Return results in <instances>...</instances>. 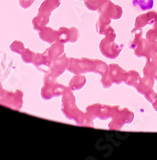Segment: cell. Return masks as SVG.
<instances>
[{
    "mask_svg": "<svg viewBox=\"0 0 157 160\" xmlns=\"http://www.w3.org/2000/svg\"><path fill=\"white\" fill-rule=\"evenodd\" d=\"M150 47H151V43L142 38L140 42L137 44L136 48L134 49V54L138 58H142V57L147 58L150 51Z\"/></svg>",
    "mask_w": 157,
    "mask_h": 160,
    "instance_id": "obj_13",
    "label": "cell"
},
{
    "mask_svg": "<svg viewBox=\"0 0 157 160\" xmlns=\"http://www.w3.org/2000/svg\"><path fill=\"white\" fill-rule=\"evenodd\" d=\"M101 82H102V84H103V86L105 87V88H108V87H110L113 84V81H112L109 73H108V71L106 72L105 75L102 76Z\"/></svg>",
    "mask_w": 157,
    "mask_h": 160,
    "instance_id": "obj_25",
    "label": "cell"
},
{
    "mask_svg": "<svg viewBox=\"0 0 157 160\" xmlns=\"http://www.w3.org/2000/svg\"><path fill=\"white\" fill-rule=\"evenodd\" d=\"M68 65H69V59L64 54H62V56H60L58 59H56L53 62L51 67V75L55 78L61 76L67 69Z\"/></svg>",
    "mask_w": 157,
    "mask_h": 160,
    "instance_id": "obj_10",
    "label": "cell"
},
{
    "mask_svg": "<svg viewBox=\"0 0 157 160\" xmlns=\"http://www.w3.org/2000/svg\"><path fill=\"white\" fill-rule=\"evenodd\" d=\"M67 69L75 75L92 72V73H97L103 76L108 71V65L100 60H91L86 58H81V59L71 58L69 59V65Z\"/></svg>",
    "mask_w": 157,
    "mask_h": 160,
    "instance_id": "obj_1",
    "label": "cell"
},
{
    "mask_svg": "<svg viewBox=\"0 0 157 160\" xmlns=\"http://www.w3.org/2000/svg\"><path fill=\"white\" fill-rule=\"evenodd\" d=\"M116 33L112 27H108L105 33V38L100 43V51L107 59L115 60L122 52V46L115 43Z\"/></svg>",
    "mask_w": 157,
    "mask_h": 160,
    "instance_id": "obj_3",
    "label": "cell"
},
{
    "mask_svg": "<svg viewBox=\"0 0 157 160\" xmlns=\"http://www.w3.org/2000/svg\"><path fill=\"white\" fill-rule=\"evenodd\" d=\"M85 82H86V78H85L82 74L76 75L71 79L69 82V89L71 90H79L84 86Z\"/></svg>",
    "mask_w": 157,
    "mask_h": 160,
    "instance_id": "obj_16",
    "label": "cell"
},
{
    "mask_svg": "<svg viewBox=\"0 0 157 160\" xmlns=\"http://www.w3.org/2000/svg\"><path fill=\"white\" fill-rule=\"evenodd\" d=\"M108 73L113 81V83L120 84L125 82L127 72L117 63H112L108 65Z\"/></svg>",
    "mask_w": 157,
    "mask_h": 160,
    "instance_id": "obj_11",
    "label": "cell"
},
{
    "mask_svg": "<svg viewBox=\"0 0 157 160\" xmlns=\"http://www.w3.org/2000/svg\"><path fill=\"white\" fill-rule=\"evenodd\" d=\"M141 77L139 75V73L135 70H130V71H127V74H126V78L125 80V83L128 86H132V87H136L139 81H140Z\"/></svg>",
    "mask_w": 157,
    "mask_h": 160,
    "instance_id": "obj_19",
    "label": "cell"
},
{
    "mask_svg": "<svg viewBox=\"0 0 157 160\" xmlns=\"http://www.w3.org/2000/svg\"><path fill=\"white\" fill-rule=\"evenodd\" d=\"M143 74L157 81V61H147V63L143 69Z\"/></svg>",
    "mask_w": 157,
    "mask_h": 160,
    "instance_id": "obj_15",
    "label": "cell"
},
{
    "mask_svg": "<svg viewBox=\"0 0 157 160\" xmlns=\"http://www.w3.org/2000/svg\"><path fill=\"white\" fill-rule=\"evenodd\" d=\"M62 112L65 117L70 120H75L78 125L83 126L84 122L86 120L87 113L81 112L76 105V99L72 90L66 88L63 92L62 97Z\"/></svg>",
    "mask_w": 157,
    "mask_h": 160,
    "instance_id": "obj_2",
    "label": "cell"
},
{
    "mask_svg": "<svg viewBox=\"0 0 157 160\" xmlns=\"http://www.w3.org/2000/svg\"><path fill=\"white\" fill-rule=\"evenodd\" d=\"M151 105H152V108H154V110L157 112V93H155L152 97V100H151Z\"/></svg>",
    "mask_w": 157,
    "mask_h": 160,
    "instance_id": "obj_26",
    "label": "cell"
},
{
    "mask_svg": "<svg viewBox=\"0 0 157 160\" xmlns=\"http://www.w3.org/2000/svg\"><path fill=\"white\" fill-rule=\"evenodd\" d=\"M79 38V31L75 27L65 28L61 27L58 31V40L65 43V42H76Z\"/></svg>",
    "mask_w": 157,
    "mask_h": 160,
    "instance_id": "obj_9",
    "label": "cell"
},
{
    "mask_svg": "<svg viewBox=\"0 0 157 160\" xmlns=\"http://www.w3.org/2000/svg\"><path fill=\"white\" fill-rule=\"evenodd\" d=\"M40 38L47 42H55L58 40V32L54 31L51 28H44L43 30L40 32Z\"/></svg>",
    "mask_w": 157,
    "mask_h": 160,
    "instance_id": "obj_18",
    "label": "cell"
},
{
    "mask_svg": "<svg viewBox=\"0 0 157 160\" xmlns=\"http://www.w3.org/2000/svg\"><path fill=\"white\" fill-rule=\"evenodd\" d=\"M147 61H157V40L151 43L150 51L147 57Z\"/></svg>",
    "mask_w": 157,
    "mask_h": 160,
    "instance_id": "obj_24",
    "label": "cell"
},
{
    "mask_svg": "<svg viewBox=\"0 0 157 160\" xmlns=\"http://www.w3.org/2000/svg\"><path fill=\"white\" fill-rule=\"evenodd\" d=\"M154 79L149 76H144L143 78L140 79L137 86H136V90L138 93L142 94L146 98L147 101H149L150 103L152 100L153 95L155 94L153 90V85H154Z\"/></svg>",
    "mask_w": 157,
    "mask_h": 160,
    "instance_id": "obj_7",
    "label": "cell"
},
{
    "mask_svg": "<svg viewBox=\"0 0 157 160\" xmlns=\"http://www.w3.org/2000/svg\"><path fill=\"white\" fill-rule=\"evenodd\" d=\"M51 80L48 78H45V85L42 90V97L45 100H49L53 97L60 96L63 94L64 90L66 89L64 85H61L60 83H56L55 82V77L50 75Z\"/></svg>",
    "mask_w": 157,
    "mask_h": 160,
    "instance_id": "obj_5",
    "label": "cell"
},
{
    "mask_svg": "<svg viewBox=\"0 0 157 160\" xmlns=\"http://www.w3.org/2000/svg\"><path fill=\"white\" fill-rule=\"evenodd\" d=\"M133 5L139 6L142 10H150L153 7V0H133Z\"/></svg>",
    "mask_w": 157,
    "mask_h": 160,
    "instance_id": "obj_22",
    "label": "cell"
},
{
    "mask_svg": "<svg viewBox=\"0 0 157 160\" xmlns=\"http://www.w3.org/2000/svg\"><path fill=\"white\" fill-rule=\"evenodd\" d=\"M146 39L150 41V43L157 40V23L153 25V27L147 32L146 34Z\"/></svg>",
    "mask_w": 157,
    "mask_h": 160,
    "instance_id": "obj_23",
    "label": "cell"
},
{
    "mask_svg": "<svg viewBox=\"0 0 157 160\" xmlns=\"http://www.w3.org/2000/svg\"><path fill=\"white\" fill-rule=\"evenodd\" d=\"M142 35H143V30L142 28H138V27H134V29L131 31V36L132 38L130 41V48L134 50L137 46V44L140 42L141 38H142Z\"/></svg>",
    "mask_w": 157,
    "mask_h": 160,
    "instance_id": "obj_20",
    "label": "cell"
},
{
    "mask_svg": "<svg viewBox=\"0 0 157 160\" xmlns=\"http://www.w3.org/2000/svg\"><path fill=\"white\" fill-rule=\"evenodd\" d=\"M84 1H85V0H84Z\"/></svg>",
    "mask_w": 157,
    "mask_h": 160,
    "instance_id": "obj_27",
    "label": "cell"
},
{
    "mask_svg": "<svg viewBox=\"0 0 157 160\" xmlns=\"http://www.w3.org/2000/svg\"><path fill=\"white\" fill-rule=\"evenodd\" d=\"M108 0H85V6L90 11H98Z\"/></svg>",
    "mask_w": 157,
    "mask_h": 160,
    "instance_id": "obj_21",
    "label": "cell"
},
{
    "mask_svg": "<svg viewBox=\"0 0 157 160\" xmlns=\"http://www.w3.org/2000/svg\"><path fill=\"white\" fill-rule=\"evenodd\" d=\"M99 16H104L110 19H119L123 14V9L119 5L114 4L108 0L98 10Z\"/></svg>",
    "mask_w": 157,
    "mask_h": 160,
    "instance_id": "obj_8",
    "label": "cell"
},
{
    "mask_svg": "<svg viewBox=\"0 0 157 160\" xmlns=\"http://www.w3.org/2000/svg\"><path fill=\"white\" fill-rule=\"evenodd\" d=\"M111 122L108 125L110 130H120L125 124H130L134 119V113L128 108H120L118 106L113 107L111 116Z\"/></svg>",
    "mask_w": 157,
    "mask_h": 160,
    "instance_id": "obj_4",
    "label": "cell"
},
{
    "mask_svg": "<svg viewBox=\"0 0 157 160\" xmlns=\"http://www.w3.org/2000/svg\"><path fill=\"white\" fill-rule=\"evenodd\" d=\"M63 43L62 42H56L55 44L50 47L45 53L49 56V58L52 61H55L56 59H58L60 56H61L63 54Z\"/></svg>",
    "mask_w": 157,
    "mask_h": 160,
    "instance_id": "obj_14",
    "label": "cell"
},
{
    "mask_svg": "<svg viewBox=\"0 0 157 160\" xmlns=\"http://www.w3.org/2000/svg\"><path fill=\"white\" fill-rule=\"evenodd\" d=\"M86 112L93 119L97 118L100 120H106L112 116L113 107L102 105V104H95L87 107Z\"/></svg>",
    "mask_w": 157,
    "mask_h": 160,
    "instance_id": "obj_6",
    "label": "cell"
},
{
    "mask_svg": "<svg viewBox=\"0 0 157 160\" xmlns=\"http://www.w3.org/2000/svg\"><path fill=\"white\" fill-rule=\"evenodd\" d=\"M111 24V19L104 17V16H99V19L96 23V30L98 34L100 35H105V31L107 30V28L110 27Z\"/></svg>",
    "mask_w": 157,
    "mask_h": 160,
    "instance_id": "obj_17",
    "label": "cell"
},
{
    "mask_svg": "<svg viewBox=\"0 0 157 160\" xmlns=\"http://www.w3.org/2000/svg\"><path fill=\"white\" fill-rule=\"evenodd\" d=\"M157 23V12H148L138 16L135 19V27L143 28L147 25H154Z\"/></svg>",
    "mask_w": 157,
    "mask_h": 160,
    "instance_id": "obj_12",
    "label": "cell"
}]
</instances>
